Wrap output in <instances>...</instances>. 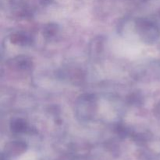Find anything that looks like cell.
Instances as JSON below:
<instances>
[{"label": "cell", "mask_w": 160, "mask_h": 160, "mask_svg": "<svg viewBox=\"0 0 160 160\" xmlns=\"http://www.w3.org/2000/svg\"><path fill=\"white\" fill-rule=\"evenodd\" d=\"M138 30L144 40L147 42H153L159 36L157 27L151 22L142 20L141 23H138Z\"/></svg>", "instance_id": "obj_1"}, {"label": "cell", "mask_w": 160, "mask_h": 160, "mask_svg": "<svg viewBox=\"0 0 160 160\" xmlns=\"http://www.w3.org/2000/svg\"><path fill=\"white\" fill-rule=\"evenodd\" d=\"M159 113H160V105H159Z\"/></svg>", "instance_id": "obj_2"}]
</instances>
